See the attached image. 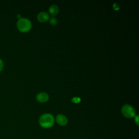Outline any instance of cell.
Segmentation results:
<instances>
[{
	"mask_svg": "<svg viewBox=\"0 0 139 139\" xmlns=\"http://www.w3.org/2000/svg\"><path fill=\"white\" fill-rule=\"evenodd\" d=\"M2 68H3V62L2 60L0 59V70H1Z\"/></svg>",
	"mask_w": 139,
	"mask_h": 139,
	"instance_id": "8fae6325",
	"label": "cell"
},
{
	"mask_svg": "<svg viewBox=\"0 0 139 139\" xmlns=\"http://www.w3.org/2000/svg\"><path fill=\"white\" fill-rule=\"evenodd\" d=\"M56 122L58 125L61 126H64L67 125L68 122V120L67 117L62 114H59L56 117Z\"/></svg>",
	"mask_w": 139,
	"mask_h": 139,
	"instance_id": "277c9868",
	"label": "cell"
},
{
	"mask_svg": "<svg viewBox=\"0 0 139 139\" xmlns=\"http://www.w3.org/2000/svg\"><path fill=\"white\" fill-rule=\"evenodd\" d=\"M59 7L56 4L51 5L49 8V12L52 16H55V15H57L59 12Z\"/></svg>",
	"mask_w": 139,
	"mask_h": 139,
	"instance_id": "52a82bcc",
	"label": "cell"
},
{
	"mask_svg": "<svg viewBox=\"0 0 139 139\" xmlns=\"http://www.w3.org/2000/svg\"><path fill=\"white\" fill-rule=\"evenodd\" d=\"M72 101L74 103H79L80 101V99L79 97H75L72 99Z\"/></svg>",
	"mask_w": 139,
	"mask_h": 139,
	"instance_id": "9c48e42d",
	"label": "cell"
},
{
	"mask_svg": "<svg viewBox=\"0 0 139 139\" xmlns=\"http://www.w3.org/2000/svg\"><path fill=\"white\" fill-rule=\"evenodd\" d=\"M37 18H38V20L40 22H44L47 21V20L49 19L50 17L47 13L45 12H42L38 14Z\"/></svg>",
	"mask_w": 139,
	"mask_h": 139,
	"instance_id": "8992f818",
	"label": "cell"
},
{
	"mask_svg": "<svg viewBox=\"0 0 139 139\" xmlns=\"http://www.w3.org/2000/svg\"><path fill=\"white\" fill-rule=\"evenodd\" d=\"M37 99L40 102H47L49 99L48 95L46 92H40L37 95Z\"/></svg>",
	"mask_w": 139,
	"mask_h": 139,
	"instance_id": "5b68a950",
	"label": "cell"
},
{
	"mask_svg": "<svg viewBox=\"0 0 139 139\" xmlns=\"http://www.w3.org/2000/svg\"><path fill=\"white\" fill-rule=\"evenodd\" d=\"M54 123V117L50 114H45L39 118V124L44 128H51L53 126Z\"/></svg>",
	"mask_w": 139,
	"mask_h": 139,
	"instance_id": "6da1fadb",
	"label": "cell"
},
{
	"mask_svg": "<svg viewBox=\"0 0 139 139\" xmlns=\"http://www.w3.org/2000/svg\"><path fill=\"white\" fill-rule=\"evenodd\" d=\"M122 113L127 118H130L135 116V110L132 105L125 104L122 108Z\"/></svg>",
	"mask_w": 139,
	"mask_h": 139,
	"instance_id": "3957f363",
	"label": "cell"
},
{
	"mask_svg": "<svg viewBox=\"0 0 139 139\" xmlns=\"http://www.w3.org/2000/svg\"><path fill=\"white\" fill-rule=\"evenodd\" d=\"M135 122L136 123V125L137 126H138V116H135Z\"/></svg>",
	"mask_w": 139,
	"mask_h": 139,
	"instance_id": "30bf717a",
	"label": "cell"
},
{
	"mask_svg": "<svg viewBox=\"0 0 139 139\" xmlns=\"http://www.w3.org/2000/svg\"><path fill=\"white\" fill-rule=\"evenodd\" d=\"M57 19L55 18H51L50 19V23L52 25H55L56 23H57Z\"/></svg>",
	"mask_w": 139,
	"mask_h": 139,
	"instance_id": "ba28073f",
	"label": "cell"
},
{
	"mask_svg": "<svg viewBox=\"0 0 139 139\" xmlns=\"http://www.w3.org/2000/svg\"><path fill=\"white\" fill-rule=\"evenodd\" d=\"M18 27L22 32H27L32 27V23L26 18L20 19L18 22Z\"/></svg>",
	"mask_w": 139,
	"mask_h": 139,
	"instance_id": "7a4b0ae2",
	"label": "cell"
}]
</instances>
